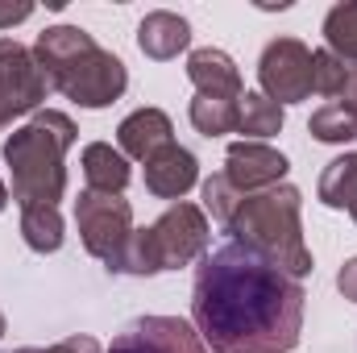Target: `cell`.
Returning <instances> with one entry per match:
<instances>
[{"label":"cell","instance_id":"1","mask_svg":"<svg viewBox=\"0 0 357 353\" xmlns=\"http://www.w3.org/2000/svg\"><path fill=\"white\" fill-rule=\"evenodd\" d=\"M303 283L266 254L220 241L195 266L191 320L208 353H291L303 333Z\"/></svg>","mask_w":357,"mask_h":353},{"label":"cell","instance_id":"2","mask_svg":"<svg viewBox=\"0 0 357 353\" xmlns=\"http://www.w3.org/2000/svg\"><path fill=\"white\" fill-rule=\"evenodd\" d=\"M33 59L46 75V84L75 100L79 108H108L129 88L125 63L104 50L88 29L79 25H50L33 42Z\"/></svg>","mask_w":357,"mask_h":353},{"label":"cell","instance_id":"3","mask_svg":"<svg viewBox=\"0 0 357 353\" xmlns=\"http://www.w3.org/2000/svg\"><path fill=\"white\" fill-rule=\"evenodd\" d=\"M75 121L59 108L33 112L29 125H21L4 142V163L13 175L17 208H59L67 191V150L75 146Z\"/></svg>","mask_w":357,"mask_h":353},{"label":"cell","instance_id":"4","mask_svg":"<svg viewBox=\"0 0 357 353\" xmlns=\"http://www.w3.org/2000/svg\"><path fill=\"white\" fill-rule=\"evenodd\" d=\"M303 195L291 183L266 187L258 195H241L237 212L229 216V241H241L258 254H266L274 266H282L291 278L312 274V250L303 241V220H299Z\"/></svg>","mask_w":357,"mask_h":353},{"label":"cell","instance_id":"5","mask_svg":"<svg viewBox=\"0 0 357 353\" xmlns=\"http://www.w3.org/2000/svg\"><path fill=\"white\" fill-rule=\"evenodd\" d=\"M212 229L199 204H175L167 208L150 229H133L129 250H125V270L121 274H162L191 266L208 254Z\"/></svg>","mask_w":357,"mask_h":353},{"label":"cell","instance_id":"6","mask_svg":"<svg viewBox=\"0 0 357 353\" xmlns=\"http://www.w3.org/2000/svg\"><path fill=\"white\" fill-rule=\"evenodd\" d=\"M75 225H79L84 250L91 258H100L108 274H121L129 237H133V208H129V200L125 195H108V191H79Z\"/></svg>","mask_w":357,"mask_h":353},{"label":"cell","instance_id":"7","mask_svg":"<svg viewBox=\"0 0 357 353\" xmlns=\"http://www.w3.org/2000/svg\"><path fill=\"white\" fill-rule=\"evenodd\" d=\"M46 75L33 59L29 46H21L17 38H0V129H8L17 117L33 112L46 100Z\"/></svg>","mask_w":357,"mask_h":353},{"label":"cell","instance_id":"8","mask_svg":"<svg viewBox=\"0 0 357 353\" xmlns=\"http://www.w3.org/2000/svg\"><path fill=\"white\" fill-rule=\"evenodd\" d=\"M258 84L278 108L312 96V50L299 38H274L258 59Z\"/></svg>","mask_w":357,"mask_h":353},{"label":"cell","instance_id":"9","mask_svg":"<svg viewBox=\"0 0 357 353\" xmlns=\"http://www.w3.org/2000/svg\"><path fill=\"white\" fill-rule=\"evenodd\" d=\"M104 353H208L195 324L178 316H137L129 320Z\"/></svg>","mask_w":357,"mask_h":353},{"label":"cell","instance_id":"10","mask_svg":"<svg viewBox=\"0 0 357 353\" xmlns=\"http://www.w3.org/2000/svg\"><path fill=\"white\" fill-rule=\"evenodd\" d=\"M291 171V163L266 146V142H233L225 150V171L220 175L237 187V195H258L266 187H278Z\"/></svg>","mask_w":357,"mask_h":353},{"label":"cell","instance_id":"11","mask_svg":"<svg viewBox=\"0 0 357 353\" xmlns=\"http://www.w3.org/2000/svg\"><path fill=\"white\" fill-rule=\"evenodd\" d=\"M199 183V163L191 150H183L178 142L162 146L150 163H146V191L158 200H183L191 187Z\"/></svg>","mask_w":357,"mask_h":353},{"label":"cell","instance_id":"12","mask_svg":"<svg viewBox=\"0 0 357 353\" xmlns=\"http://www.w3.org/2000/svg\"><path fill=\"white\" fill-rule=\"evenodd\" d=\"M116 142H121V154L125 158H137V163H150L162 146L175 142V125L162 108H137L121 121L116 129Z\"/></svg>","mask_w":357,"mask_h":353},{"label":"cell","instance_id":"13","mask_svg":"<svg viewBox=\"0 0 357 353\" xmlns=\"http://www.w3.org/2000/svg\"><path fill=\"white\" fill-rule=\"evenodd\" d=\"M137 46H142V54L154 59V63L178 59V50L191 46V25H187V17H178L171 8H154V13H146L142 25H137Z\"/></svg>","mask_w":357,"mask_h":353},{"label":"cell","instance_id":"14","mask_svg":"<svg viewBox=\"0 0 357 353\" xmlns=\"http://www.w3.org/2000/svg\"><path fill=\"white\" fill-rule=\"evenodd\" d=\"M187 80L195 84V91H204V96H229V100H241V96H245L237 63H233L225 50H216V46L191 50V59H187Z\"/></svg>","mask_w":357,"mask_h":353},{"label":"cell","instance_id":"15","mask_svg":"<svg viewBox=\"0 0 357 353\" xmlns=\"http://www.w3.org/2000/svg\"><path fill=\"white\" fill-rule=\"evenodd\" d=\"M84 179H88V191H108V195H121L129 187V158L121 150H112L108 142H91L79 158Z\"/></svg>","mask_w":357,"mask_h":353},{"label":"cell","instance_id":"16","mask_svg":"<svg viewBox=\"0 0 357 353\" xmlns=\"http://www.w3.org/2000/svg\"><path fill=\"white\" fill-rule=\"evenodd\" d=\"M320 204L341 208L357 220V154H341L320 175Z\"/></svg>","mask_w":357,"mask_h":353},{"label":"cell","instance_id":"17","mask_svg":"<svg viewBox=\"0 0 357 353\" xmlns=\"http://www.w3.org/2000/svg\"><path fill=\"white\" fill-rule=\"evenodd\" d=\"M191 125L204 133V137H220V133H237V117H241V100H229V96H204L195 91L191 108H187Z\"/></svg>","mask_w":357,"mask_h":353},{"label":"cell","instance_id":"18","mask_svg":"<svg viewBox=\"0 0 357 353\" xmlns=\"http://www.w3.org/2000/svg\"><path fill=\"white\" fill-rule=\"evenodd\" d=\"M282 129V108L262 96V91H245L241 96V117H237V133H245V142H262Z\"/></svg>","mask_w":357,"mask_h":353},{"label":"cell","instance_id":"19","mask_svg":"<svg viewBox=\"0 0 357 353\" xmlns=\"http://www.w3.org/2000/svg\"><path fill=\"white\" fill-rule=\"evenodd\" d=\"M21 237L33 254H54L63 246V216L59 208H25L21 212Z\"/></svg>","mask_w":357,"mask_h":353},{"label":"cell","instance_id":"20","mask_svg":"<svg viewBox=\"0 0 357 353\" xmlns=\"http://www.w3.org/2000/svg\"><path fill=\"white\" fill-rule=\"evenodd\" d=\"M324 42L337 59L357 63V0L345 4H333L328 17H324Z\"/></svg>","mask_w":357,"mask_h":353},{"label":"cell","instance_id":"21","mask_svg":"<svg viewBox=\"0 0 357 353\" xmlns=\"http://www.w3.org/2000/svg\"><path fill=\"white\" fill-rule=\"evenodd\" d=\"M307 129H312V137H316V142H328V146L357 142L354 121H349V112H345L337 100H333V104H324V108H316V112H312V121H307Z\"/></svg>","mask_w":357,"mask_h":353},{"label":"cell","instance_id":"22","mask_svg":"<svg viewBox=\"0 0 357 353\" xmlns=\"http://www.w3.org/2000/svg\"><path fill=\"white\" fill-rule=\"evenodd\" d=\"M349 67H354V63L337 59L333 50H312V91L337 100V96L345 91V84H349Z\"/></svg>","mask_w":357,"mask_h":353},{"label":"cell","instance_id":"23","mask_svg":"<svg viewBox=\"0 0 357 353\" xmlns=\"http://www.w3.org/2000/svg\"><path fill=\"white\" fill-rule=\"evenodd\" d=\"M237 204H241V195H237V187L225 175H212L204 183V212H212V220L229 225V216L237 212Z\"/></svg>","mask_w":357,"mask_h":353},{"label":"cell","instance_id":"24","mask_svg":"<svg viewBox=\"0 0 357 353\" xmlns=\"http://www.w3.org/2000/svg\"><path fill=\"white\" fill-rule=\"evenodd\" d=\"M13 353H104V350H100L96 337H67V341H59L50 350H13Z\"/></svg>","mask_w":357,"mask_h":353},{"label":"cell","instance_id":"25","mask_svg":"<svg viewBox=\"0 0 357 353\" xmlns=\"http://www.w3.org/2000/svg\"><path fill=\"white\" fill-rule=\"evenodd\" d=\"M33 17V4H0V29H13V25H21V21H29Z\"/></svg>","mask_w":357,"mask_h":353},{"label":"cell","instance_id":"26","mask_svg":"<svg viewBox=\"0 0 357 353\" xmlns=\"http://www.w3.org/2000/svg\"><path fill=\"white\" fill-rule=\"evenodd\" d=\"M337 104L349 112V121H354V129H357V63L349 67V84H345V91L337 96Z\"/></svg>","mask_w":357,"mask_h":353},{"label":"cell","instance_id":"27","mask_svg":"<svg viewBox=\"0 0 357 353\" xmlns=\"http://www.w3.org/2000/svg\"><path fill=\"white\" fill-rule=\"evenodd\" d=\"M337 287H341V295H345V299H354V303H357V258H349V262L341 266Z\"/></svg>","mask_w":357,"mask_h":353},{"label":"cell","instance_id":"28","mask_svg":"<svg viewBox=\"0 0 357 353\" xmlns=\"http://www.w3.org/2000/svg\"><path fill=\"white\" fill-rule=\"evenodd\" d=\"M4 204H8V191H4V183H0V212H4Z\"/></svg>","mask_w":357,"mask_h":353},{"label":"cell","instance_id":"29","mask_svg":"<svg viewBox=\"0 0 357 353\" xmlns=\"http://www.w3.org/2000/svg\"><path fill=\"white\" fill-rule=\"evenodd\" d=\"M0 337H4V316H0Z\"/></svg>","mask_w":357,"mask_h":353}]
</instances>
